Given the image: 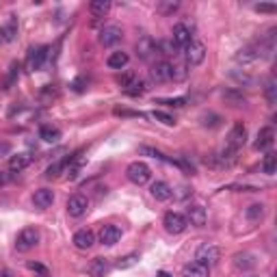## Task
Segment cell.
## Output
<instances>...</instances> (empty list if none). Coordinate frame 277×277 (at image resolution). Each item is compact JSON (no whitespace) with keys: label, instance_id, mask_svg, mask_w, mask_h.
Segmentation results:
<instances>
[{"label":"cell","instance_id":"cell-1","mask_svg":"<svg viewBox=\"0 0 277 277\" xmlns=\"http://www.w3.org/2000/svg\"><path fill=\"white\" fill-rule=\"evenodd\" d=\"M195 260L210 268L221 260V249H219L215 243H203V245H199L197 251H195Z\"/></svg>","mask_w":277,"mask_h":277},{"label":"cell","instance_id":"cell-2","mask_svg":"<svg viewBox=\"0 0 277 277\" xmlns=\"http://www.w3.org/2000/svg\"><path fill=\"white\" fill-rule=\"evenodd\" d=\"M126 176H128V180L136 184V186H143V184H148L150 182V178H152V171L150 167L145 165V162H130L128 169H126Z\"/></svg>","mask_w":277,"mask_h":277},{"label":"cell","instance_id":"cell-3","mask_svg":"<svg viewBox=\"0 0 277 277\" xmlns=\"http://www.w3.org/2000/svg\"><path fill=\"white\" fill-rule=\"evenodd\" d=\"M203 59H206V46H203L201 42H197V39H193V42L184 48V61L189 67H197V65L203 63Z\"/></svg>","mask_w":277,"mask_h":277},{"label":"cell","instance_id":"cell-4","mask_svg":"<svg viewBox=\"0 0 277 277\" xmlns=\"http://www.w3.org/2000/svg\"><path fill=\"white\" fill-rule=\"evenodd\" d=\"M245 141H247V128L238 121V124H234V128L230 130V134L225 138V150L238 152L243 145H245Z\"/></svg>","mask_w":277,"mask_h":277},{"label":"cell","instance_id":"cell-5","mask_svg":"<svg viewBox=\"0 0 277 277\" xmlns=\"http://www.w3.org/2000/svg\"><path fill=\"white\" fill-rule=\"evenodd\" d=\"M203 162H206L208 167H213V169H227V167H232L236 162V152H230V150L223 148L219 154H210Z\"/></svg>","mask_w":277,"mask_h":277},{"label":"cell","instance_id":"cell-6","mask_svg":"<svg viewBox=\"0 0 277 277\" xmlns=\"http://www.w3.org/2000/svg\"><path fill=\"white\" fill-rule=\"evenodd\" d=\"M162 225H165V230L169 234H182L186 227H189V221H186V217L182 213H167L165 219H162Z\"/></svg>","mask_w":277,"mask_h":277},{"label":"cell","instance_id":"cell-7","mask_svg":"<svg viewBox=\"0 0 277 277\" xmlns=\"http://www.w3.org/2000/svg\"><path fill=\"white\" fill-rule=\"evenodd\" d=\"M150 76L154 83H169L174 80V65L169 61H156L150 70Z\"/></svg>","mask_w":277,"mask_h":277},{"label":"cell","instance_id":"cell-8","mask_svg":"<svg viewBox=\"0 0 277 277\" xmlns=\"http://www.w3.org/2000/svg\"><path fill=\"white\" fill-rule=\"evenodd\" d=\"M39 243V232L35 227H24L18 234V240H15V249L18 251H30Z\"/></svg>","mask_w":277,"mask_h":277},{"label":"cell","instance_id":"cell-9","mask_svg":"<svg viewBox=\"0 0 277 277\" xmlns=\"http://www.w3.org/2000/svg\"><path fill=\"white\" fill-rule=\"evenodd\" d=\"M136 54H138V59H143V61H152V59H156V54H158V44L154 42L152 37H141L136 42Z\"/></svg>","mask_w":277,"mask_h":277},{"label":"cell","instance_id":"cell-10","mask_svg":"<svg viewBox=\"0 0 277 277\" xmlns=\"http://www.w3.org/2000/svg\"><path fill=\"white\" fill-rule=\"evenodd\" d=\"M171 42L184 50V48L193 42V28L186 22H178L174 26V37H171Z\"/></svg>","mask_w":277,"mask_h":277},{"label":"cell","instance_id":"cell-11","mask_svg":"<svg viewBox=\"0 0 277 277\" xmlns=\"http://www.w3.org/2000/svg\"><path fill=\"white\" fill-rule=\"evenodd\" d=\"M87 210H89V199L85 197V195H72V197L67 199V215L70 217H74V219H80L83 215H87Z\"/></svg>","mask_w":277,"mask_h":277},{"label":"cell","instance_id":"cell-12","mask_svg":"<svg viewBox=\"0 0 277 277\" xmlns=\"http://www.w3.org/2000/svg\"><path fill=\"white\" fill-rule=\"evenodd\" d=\"M48 50H50L48 46L32 48V50L28 52V56H26V67H28L30 72L42 70V67H44V63H46V59H48Z\"/></svg>","mask_w":277,"mask_h":277},{"label":"cell","instance_id":"cell-13","mask_svg":"<svg viewBox=\"0 0 277 277\" xmlns=\"http://www.w3.org/2000/svg\"><path fill=\"white\" fill-rule=\"evenodd\" d=\"M121 39H124V30H121L119 26H104L102 32H100V44H102L104 48L117 46Z\"/></svg>","mask_w":277,"mask_h":277},{"label":"cell","instance_id":"cell-14","mask_svg":"<svg viewBox=\"0 0 277 277\" xmlns=\"http://www.w3.org/2000/svg\"><path fill=\"white\" fill-rule=\"evenodd\" d=\"M72 243H74V247L78 251H87V249H91L93 247V243H95V234L91 230H87V227H83V230H78L74 234V238H72Z\"/></svg>","mask_w":277,"mask_h":277},{"label":"cell","instance_id":"cell-15","mask_svg":"<svg viewBox=\"0 0 277 277\" xmlns=\"http://www.w3.org/2000/svg\"><path fill=\"white\" fill-rule=\"evenodd\" d=\"M121 238V227L119 225H102V230H100V243L102 245H107V247H113L115 243H119Z\"/></svg>","mask_w":277,"mask_h":277},{"label":"cell","instance_id":"cell-16","mask_svg":"<svg viewBox=\"0 0 277 277\" xmlns=\"http://www.w3.org/2000/svg\"><path fill=\"white\" fill-rule=\"evenodd\" d=\"M184 217H186V221H189L191 225H195V227H203L206 221H208L206 208H201V206H189Z\"/></svg>","mask_w":277,"mask_h":277},{"label":"cell","instance_id":"cell-17","mask_svg":"<svg viewBox=\"0 0 277 277\" xmlns=\"http://www.w3.org/2000/svg\"><path fill=\"white\" fill-rule=\"evenodd\" d=\"M262 59V52H260V46H247V48H243V50H238V54H236V61L243 63V65H251V63H256Z\"/></svg>","mask_w":277,"mask_h":277},{"label":"cell","instance_id":"cell-18","mask_svg":"<svg viewBox=\"0 0 277 277\" xmlns=\"http://www.w3.org/2000/svg\"><path fill=\"white\" fill-rule=\"evenodd\" d=\"M150 193H152V197L156 199V201H169L171 197H174V189H171L167 182H162V180L154 182L152 189H150Z\"/></svg>","mask_w":277,"mask_h":277},{"label":"cell","instance_id":"cell-19","mask_svg":"<svg viewBox=\"0 0 277 277\" xmlns=\"http://www.w3.org/2000/svg\"><path fill=\"white\" fill-rule=\"evenodd\" d=\"M87 271H89L91 277H107L109 271H111V262L107 258H93L91 262H89Z\"/></svg>","mask_w":277,"mask_h":277},{"label":"cell","instance_id":"cell-20","mask_svg":"<svg viewBox=\"0 0 277 277\" xmlns=\"http://www.w3.org/2000/svg\"><path fill=\"white\" fill-rule=\"evenodd\" d=\"M32 203H35V208H42V210L50 208L54 203V193L50 189H39L32 193Z\"/></svg>","mask_w":277,"mask_h":277},{"label":"cell","instance_id":"cell-21","mask_svg":"<svg viewBox=\"0 0 277 277\" xmlns=\"http://www.w3.org/2000/svg\"><path fill=\"white\" fill-rule=\"evenodd\" d=\"M273 143H275V130H273L271 126H266V128H262V130L258 132V138H256L254 148H256V150H268Z\"/></svg>","mask_w":277,"mask_h":277},{"label":"cell","instance_id":"cell-22","mask_svg":"<svg viewBox=\"0 0 277 277\" xmlns=\"http://www.w3.org/2000/svg\"><path fill=\"white\" fill-rule=\"evenodd\" d=\"M182 275H184V277H210V268H208L206 264L197 262V260H193V262L184 264Z\"/></svg>","mask_w":277,"mask_h":277},{"label":"cell","instance_id":"cell-23","mask_svg":"<svg viewBox=\"0 0 277 277\" xmlns=\"http://www.w3.org/2000/svg\"><path fill=\"white\" fill-rule=\"evenodd\" d=\"M128 61H130L128 52H124V50H117V52H111V54H109L107 65H109L111 70H124L126 65H128Z\"/></svg>","mask_w":277,"mask_h":277},{"label":"cell","instance_id":"cell-24","mask_svg":"<svg viewBox=\"0 0 277 277\" xmlns=\"http://www.w3.org/2000/svg\"><path fill=\"white\" fill-rule=\"evenodd\" d=\"M15 35H18V22H15L13 18L5 24V26H0V44H9L15 39Z\"/></svg>","mask_w":277,"mask_h":277},{"label":"cell","instance_id":"cell-25","mask_svg":"<svg viewBox=\"0 0 277 277\" xmlns=\"http://www.w3.org/2000/svg\"><path fill=\"white\" fill-rule=\"evenodd\" d=\"M30 160H32L30 154H15V156H11V160H9V169L13 174H20V171H24L30 165Z\"/></svg>","mask_w":277,"mask_h":277},{"label":"cell","instance_id":"cell-26","mask_svg":"<svg viewBox=\"0 0 277 277\" xmlns=\"http://www.w3.org/2000/svg\"><path fill=\"white\" fill-rule=\"evenodd\" d=\"M223 100L230 104V107H243V104L247 102V97L243 95V91H238V89H227V91H223Z\"/></svg>","mask_w":277,"mask_h":277},{"label":"cell","instance_id":"cell-27","mask_svg":"<svg viewBox=\"0 0 277 277\" xmlns=\"http://www.w3.org/2000/svg\"><path fill=\"white\" fill-rule=\"evenodd\" d=\"M39 138L46 143H56L61 138V130L56 126H42L39 128Z\"/></svg>","mask_w":277,"mask_h":277},{"label":"cell","instance_id":"cell-28","mask_svg":"<svg viewBox=\"0 0 277 277\" xmlns=\"http://www.w3.org/2000/svg\"><path fill=\"white\" fill-rule=\"evenodd\" d=\"M89 11H91L93 18H104V15L111 11V3L109 0H93V3L89 5Z\"/></svg>","mask_w":277,"mask_h":277},{"label":"cell","instance_id":"cell-29","mask_svg":"<svg viewBox=\"0 0 277 277\" xmlns=\"http://www.w3.org/2000/svg\"><path fill=\"white\" fill-rule=\"evenodd\" d=\"M264 213H266V210H264L262 203H251V206L245 210V217L249 219L251 223H258V221H262V219H264Z\"/></svg>","mask_w":277,"mask_h":277},{"label":"cell","instance_id":"cell-30","mask_svg":"<svg viewBox=\"0 0 277 277\" xmlns=\"http://www.w3.org/2000/svg\"><path fill=\"white\" fill-rule=\"evenodd\" d=\"M234 266L240 268V271H247V268H254L256 266V260L251 254H236L234 256Z\"/></svg>","mask_w":277,"mask_h":277},{"label":"cell","instance_id":"cell-31","mask_svg":"<svg viewBox=\"0 0 277 277\" xmlns=\"http://www.w3.org/2000/svg\"><path fill=\"white\" fill-rule=\"evenodd\" d=\"M158 44V54H165V56H176L178 52H180V48H178L171 39H160Z\"/></svg>","mask_w":277,"mask_h":277},{"label":"cell","instance_id":"cell-32","mask_svg":"<svg viewBox=\"0 0 277 277\" xmlns=\"http://www.w3.org/2000/svg\"><path fill=\"white\" fill-rule=\"evenodd\" d=\"M275 171H277V156L273 152H268L264 160H262V174L266 176H275Z\"/></svg>","mask_w":277,"mask_h":277},{"label":"cell","instance_id":"cell-33","mask_svg":"<svg viewBox=\"0 0 277 277\" xmlns=\"http://www.w3.org/2000/svg\"><path fill=\"white\" fill-rule=\"evenodd\" d=\"M264 95H266L268 104H275V102H277V80H275V76H271V78L266 80V87H264Z\"/></svg>","mask_w":277,"mask_h":277},{"label":"cell","instance_id":"cell-34","mask_svg":"<svg viewBox=\"0 0 277 277\" xmlns=\"http://www.w3.org/2000/svg\"><path fill=\"white\" fill-rule=\"evenodd\" d=\"M136 262H138V254H128V256H124V258H119L117 262H115V266L119 268V271H126V268L134 266Z\"/></svg>","mask_w":277,"mask_h":277},{"label":"cell","instance_id":"cell-35","mask_svg":"<svg viewBox=\"0 0 277 277\" xmlns=\"http://www.w3.org/2000/svg\"><path fill=\"white\" fill-rule=\"evenodd\" d=\"M65 165H67V160H56L54 165H50L46 169V178H56V176H61L63 171H65Z\"/></svg>","mask_w":277,"mask_h":277},{"label":"cell","instance_id":"cell-36","mask_svg":"<svg viewBox=\"0 0 277 277\" xmlns=\"http://www.w3.org/2000/svg\"><path fill=\"white\" fill-rule=\"evenodd\" d=\"M152 117L156 119V121H160V124H165V126H176L174 115H169V113H165V111H154Z\"/></svg>","mask_w":277,"mask_h":277},{"label":"cell","instance_id":"cell-37","mask_svg":"<svg viewBox=\"0 0 277 277\" xmlns=\"http://www.w3.org/2000/svg\"><path fill=\"white\" fill-rule=\"evenodd\" d=\"M143 91H145V83H143L141 78H136L134 83L126 89V93H128V95H141Z\"/></svg>","mask_w":277,"mask_h":277},{"label":"cell","instance_id":"cell-38","mask_svg":"<svg viewBox=\"0 0 277 277\" xmlns=\"http://www.w3.org/2000/svg\"><path fill=\"white\" fill-rule=\"evenodd\" d=\"M136 78H138V76H136V74H132V72H126V74H121V76H119V80H117V83H119V87H121V89H124V91H126V89H128L130 85H132Z\"/></svg>","mask_w":277,"mask_h":277},{"label":"cell","instance_id":"cell-39","mask_svg":"<svg viewBox=\"0 0 277 277\" xmlns=\"http://www.w3.org/2000/svg\"><path fill=\"white\" fill-rule=\"evenodd\" d=\"M232 76H234L236 80H238L240 85H254V83H256V80L251 78L249 74H245V72H243V74H240V72H232Z\"/></svg>","mask_w":277,"mask_h":277},{"label":"cell","instance_id":"cell-40","mask_svg":"<svg viewBox=\"0 0 277 277\" xmlns=\"http://www.w3.org/2000/svg\"><path fill=\"white\" fill-rule=\"evenodd\" d=\"M178 7H180V3H174V0H169V3H160V5H158V11H162V13H174Z\"/></svg>","mask_w":277,"mask_h":277},{"label":"cell","instance_id":"cell-41","mask_svg":"<svg viewBox=\"0 0 277 277\" xmlns=\"http://www.w3.org/2000/svg\"><path fill=\"white\" fill-rule=\"evenodd\" d=\"M171 162L180 167V169L184 171V174H193V165H191V162L186 160V158H178V160H171Z\"/></svg>","mask_w":277,"mask_h":277},{"label":"cell","instance_id":"cell-42","mask_svg":"<svg viewBox=\"0 0 277 277\" xmlns=\"http://www.w3.org/2000/svg\"><path fill=\"white\" fill-rule=\"evenodd\" d=\"M160 104H167V107H176V109H180L186 104L184 97H171V100H160Z\"/></svg>","mask_w":277,"mask_h":277},{"label":"cell","instance_id":"cell-43","mask_svg":"<svg viewBox=\"0 0 277 277\" xmlns=\"http://www.w3.org/2000/svg\"><path fill=\"white\" fill-rule=\"evenodd\" d=\"M26 266L30 268V271H35V273H39V275H42V277H48V268H46L44 264H39V262H28Z\"/></svg>","mask_w":277,"mask_h":277},{"label":"cell","instance_id":"cell-44","mask_svg":"<svg viewBox=\"0 0 277 277\" xmlns=\"http://www.w3.org/2000/svg\"><path fill=\"white\" fill-rule=\"evenodd\" d=\"M256 11H258V13H275V11H277V7H275V5H266V3H264V5H256Z\"/></svg>","mask_w":277,"mask_h":277},{"label":"cell","instance_id":"cell-45","mask_svg":"<svg viewBox=\"0 0 277 277\" xmlns=\"http://www.w3.org/2000/svg\"><path fill=\"white\" fill-rule=\"evenodd\" d=\"M9 154H11V143L9 141H0V158L9 156Z\"/></svg>","mask_w":277,"mask_h":277},{"label":"cell","instance_id":"cell-46","mask_svg":"<svg viewBox=\"0 0 277 277\" xmlns=\"http://www.w3.org/2000/svg\"><path fill=\"white\" fill-rule=\"evenodd\" d=\"M115 115L117 117H136L138 113H132V111H126V109H115Z\"/></svg>","mask_w":277,"mask_h":277},{"label":"cell","instance_id":"cell-47","mask_svg":"<svg viewBox=\"0 0 277 277\" xmlns=\"http://www.w3.org/2000/svg\"><path fill=\"white\" fill-rule=\"evenodd\" d=\"M83 85H85V78H78L72 87H74V91H85V87H83Z\"/></svg>","mask_w":277,"mask_h":277},{"label":"cell","instance_id":"cell-48","mask_svg":"<svg viewBox=\"0 0 277 277\" xmlns=\"http://www.w3.org/2000/svg\"><path fill=\"white\" fill-rule=\"evenodd\" d=\"M7 182V178H5V174H3V171H0V186H3Z\"/></svg>","mask_w":277,"mask_h":277},{"label":"cell","instance_id":"cell-49","mask_svg":"<svg viewBox=\"0 0 277 277\" xmlns=\"http://www.w3.org/2000/svg\"><path fill=\"white\" fill-rule=\"evenodd\" d=\"M158 277H171V275H169V273H165V271H160V273H158Z\"/></svg>","mask_w":277,"mask_h":277}]
</instances>
